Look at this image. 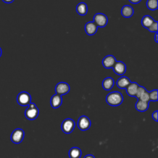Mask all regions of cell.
Masks as SVG:
<instances>
[{"label": "cell", "mask_w": 158, "mask_h": 158, "mask_svg": "<svg viewBox=\"0 0 158 158\" xmlns=\"http://www.w3.org/2000/svg\"><path fill=\"white\" fill-rule=\"evenodd\" d=\"M139 86V85L136 82H131L129 85L125 88L127 94L131 97L135 96Z\"/></svg>", "instance_id": "cell-14"}, {"label": "cell", "mask_w": 158, "mask_h": 158, "mask_svg": "<svg viewBox=\"0 0 158 158\" xmlns=\"http://www.w3.org/2000/svg\"><path fill=\"white\" fill-rule=\"evenodd\" d=\"M114 72L118 75H123L126 72V65L122 61H117L112 67Z\"/></svg>", "instance_id": "cell-10"}, {"label": "cell", "mask_w": 158, "mask_h": 158, "mask_svg": "<svg viewBox=\"0 0 158 158\" xmlns=\"http://www.w3.org/2000/svg\"><path fill=\"white\" fill-rule=\"evenodd\" d=\"M85 30L88 35H93L96 33L98 27L94 22H88L85 25Z\"/></svg>", "instance_id": "cell-11"}, {"label": "cell", "mask_w": 158, "mask_h": 158, "mask_svg": "<svg viewBox=\"0 0 158 158\" xmlns=\"http://www.w3.org/2000/svg\"><path fill=\"white\" fill-rule=\"evenodd\" d=\"M93 22L97 25L98 27H104L108 22L107 16L102 13H97L93 17Z\"/></svg>", "instance_id": "cell-5"}, {"label": "cell", "mask_w": 158, "mask_h": 158, "mask_svg": "<svg viewBox=\"0 0 158 158\" xmlns=\"http://www.w3.org/2000/svg\"><path fill=\"white\" fill-rule=\"evenodd\" d=\"M157 114H158V111H157V110H156L155 112H154L152 114V118H153L155 121H156V122H157V120H158V119H157Z\"/></svg>", "instance_id": "cell-26"}, {"label": "cell", "mask_w": 158, "mask_h": 158, "mask_svg": "<svg viewBox=\"0 0 158 158\" xmlns=\"http://www.w3.org/2000/svg\"><path fill=\"white\" fill-rule=\"evenodd\" d=\"M157 37H158V34H157V33H155V35H154V40H155L156 43H158Z\"/></svg>", "instance_id": "cell-28"}, {"label": "cell", "mask_w": 158, "mask_h": 158, "mask_svg": "<svg viewBox=\"0 0 158 158\" xmlns=\"http://www.w3.org/2000/svg\"><path fill=\"white\" fill-rule=\"evenodd\" d=\"M1 54H2V49H1V48H0V57L1 56Z\"/></svg>", "instance_id": "cell-31"}, {"label": "cell", "mask_w": 158, "mask_h": 158, "mask_svg": "<svg viewBox=\"0 0 158 158\" xmlns=\"http://www.w3.org/2000/svg\"><path fill=\"white\" fill-rule=\"evenodd\" d=\"M134 13V10L133 7L130 5H125L122 7L121 9V14L123 17L130 18Z\"/></svg>", "instance_id": "cell-15"}, {"label": "cell", "mask_w": 158, "mask_h": 158, "mask_svg": "<svg viewBox=\"0 0 158 158\" xmlns=\"http://www.w3.org/2000/svg\"><path fill=\"white\" fill-rule=\"evenodd\" d=\"M70 89L69 85L65 82H59L55 87L56 94L60 96L67 94L69 92Z\"/></svg>", "instance_id": "cell-8"}, {"label": "cell", "mask_w": 158, "mask_h": 158, "mask_svg": "<svg viewBox=\"0 0 158 158\" xmlns=\"http://www.w3.org/2000/svg\"><path fill=\"white\" fill-rule=\"evenodd\" d=\"M123 96L118 91H113L109 93L106 98L107 103L111 106H118L123 102Z\"/></svg>", "instance_id": "cell-1"}, {"label": "cell", "mask_w": 158, "mask_h": 158, "mask_svg": "<svg viewBox=\"0 0 158 158\" xmlns=\"http://www.w3.org/2000/svg\"><path fill=\"white\" fill-rule=\"evenodd\" d=\"M51 105L52 108H58L59 107L62 102V98L60 95H59L57 94H55L52 95V96L51 98Z\"/></svg>", "instance_id": "cell-13"}, {"label": "cell", "mask_w": 158, "mask_h": 158, "mask_svg": "<svg viewBox=\"0 0 158 158\" xmlns=\"http://www.w3.org/2000/svg\"><path fill=\"white\" fill-rule=\"evenodd\" d=\"M131 4H138L141 2V0H128Z\"/></svg>", "instance_id": "cell-27"}, {"label": "cell", "mask_w": 158, "mask_h": 158, "mask_svg": "<svg viewBox=\"0 0 158 158\" xmlns=\"http://www.w3.org/2000/svg\"><path fill=\"white\" fill-rule=\"evenodd\" d=\"M147 91L146 89V88L143 86H139L138 89H137V91H136V94L135 96V97H136L138 99L139 98V97L146 91Z\"/></svg>", "instance_id": "cell-24"}, {"label": "cell", "mask_w": 158, "mask_h": 158, "mask_svg": "<svg viewBox=\"0 0 158 158\" xmlns=\"http://www.w3.org/2000/svg\"><path fill=\"white\" fill-rule=\"evenodd\" d=\"M39 114V109L32 102H30L28 106L27 109L25 111V115L28 120H32L37 118Z\"/></svg>", "instance_id": "cell-2"}, {"label": "cell", "mask_w": 158, "mask_h": 158, "mask_svg": "<svg viewBox=\"0 0 158 158\" xmlns=\"http://www.w3.org/2000/svg\"><path fill=\"white\" fill-rule=\"evenodd\" d=\"M157 89H153L151 91L149 92V100L152 101H157L158 99L157 98Z\"/></svg>", "instance_id": "cell-22"}, {"label": "cell", "mask_w": 158, "mask_h": 158, "mask_svg": "<svg viewBox=\"0 0 158 158\" xmlns=\"http://www.w3.org/2000/svg\"><path fill=\"white\" fill-rule=\"evenodd\" d=\"M138 99H140L143 101H145V102H149L150 100H149V92L146 91Z\"/></svg>", "instance_id": "cell-25"}, {"label": "cell", "mask_w": 158, "mask_h": 158, "mask_svg": "<svg viewBox=\"0 0 158 158\" xmlns=\"http://www.w3.org/2000/svg\"><path fill=\"white\" fill-rule=\"evenodd\" d=\"M130 83H131V81L128 77L125 76H123L120 77L117 80L116 85L117 87L120 89H125Z\"/></svg>", "instance_id": "cell-12"}, {"label": "cell", "mask_w": 158, "mask_h": 158, "mask_svg": "<svg viewBox=\"0 0 158 158\" xmlns=\"http://www.w3.org/2000/svg\"><path fill=\"white\" fill-rule=\"evenodd\" d=\"M157 27L158 23L157 21H155L148 28V30L152 33H157Z\"/></svg>", "instance_id": "cell-23"}, {"label": "cell", "mask_w": 158, "mask_h": 158, "mask_svg": "<svg viewBox=\"0 0 158 158\" xmlns=\"http://www.w3.org/2000/svg\"><path fill=\"white\" fill-rule=\"evenodd\" d=\"M154 22V20L150 15H146L142 18L141 25L143 26V27L148 28Z\"/></svg>", "instance_id": "cell-20"}, {"label": "cell", "mask_w": 158, "mask_h": 158, "mask_svg": "<svg viewBox=\"0 0 158 158\" xmlns=\"http://www.w3.org/2000/svg\"><path fill=\"white\" fill-rule=\"evenodd\" d=\"M147 7L151 10H154L158 8V0H148L146 1Z\"/></svg>", "instance_id": "cell-21"}, {"label": "cell", "mask_w": 158, "mask_h": 158, "mask_svg": "<svg viewBox=\"0 0 158 158\" xmlns=\"http://www.w3.org/2000/svg\"><path fill=\"white\" fill-rule=\"evenodd\" d=\"M135 108L139 112H144L149 108V102L143 101L140 99H138L135 104Z\"/></svg>", "instance_id": "cell-17"}, {"label": "cell", "mask_w": 158, "mask_h": 158, "mask_svg": "<svg viewBox=\"0 0 158 158\" xmlns=\"http://www.w3.org/2000/svg\"><path fill=\"white\" fill-rule=\"evenodd\" d=\"M76 11L80 15H85L88 12V6L86 4L83 2L78 4L76 7Z\"/></svg>", "instance_id": "cell-18"}, {"label": "cell", "mask_w": 158, "mask_h": 158, "mask_svg": "<svg viewBox=\"0 0 158 158\" xmlns=\"http://www.w3.org/2000/svg\"><path fill=\"white\" fill-rule=\"evenodd\" d=\"M114 85V80L112 77H107L104 78L102 83V86L104 89L109 91L112 88Z\"/></svg>", "instance_id": "cell-16"}, {"label": "cell", "mask_w": 158, "mask_h": 158, "mask_svg": "<svg viewBox=\"0 0 158 158\" xmlns=\"http://www.w3.org/2000/svg\"><path fill=\"white\" fill-rule=\"evenodd\" d=\"M24 131L21 128H16L15 129L10 136L11 141L15 144L20 143L24 138Z\"/></svg>", "instance_id": "cell-6"}, {"label": "cell", "mask_w": 158, "mask_h": 158, "mask_svg": "<svg viewBox=\"0 0 158 158\" xmlns=\"http://www.w3.org/2000/svg\"><path fill=\"white\" fill-rule=\"evenodd\" d=\"M31 98L30 94L26 91L20 92L17 97V103L22 106H28L31 102Z\"/></svg>", "instance_id": "cell-4"}, {"label": "cell", "mask_w": 158, "mask_h": 158, "mask_svg": "<svg viewBox=\"0 0 158 158\" xmlns=\"http://www.w3.org/2000/svg\"><path fill=\"white\" fill-rule=\"evenodd\" d=\"M75 127V123L72 118H68L63 120L61 124V129L65 134L71 133Z\"/></svg>", "instance_id": "cell-3"}, {"label": "cell", "mask_w": 158, "mask_h": 158, "mask_svg": "<svg viewBox=\"0 0 158 158\" xmlns=\"http://www.w3.org/2000/svg\"><path fill=\"white\" fill-rule=\"evenodd\" d=\"M91 123L89 118L85 115L81 116L77 122L78 127L80 130L82 131H85L89 129L91 127Z\"/></svg>", "instance_id": "cell-7"}, {"label": "cell", "mask_w": 158, "mask_h": 158, "mask_svg": "<svg viewBox=\"0 0 158 158\" xmlns=\"http://www.w3.org/2000/svg\"><path fill=\"white\" fill-rule=\"evenodd\" d=\"M84 158H95V157L94 156H93L91 154H88Z\"/></svg>", "instance_id": "cell-30"}, {"label": "cell", "mask_w": 158, "mask_h": 158, "mask_svg": "<svg viewBox=\"0 0 158 158\" xmlns=\"http://www.w3.org/2000/svg\"><path fill=\"white\" fill-rule=\"evenodd\" d=\"M4 2L7 3V4H9V3H12L14 0H2Z\"/></svg>", "instance_id": "cell-29"}, {"label": "cell", "mask_w": 158, "mask_h": 158, "mask_svg": "<svg viewBox=\"0 0 158 158\" xmlns=\"http://www.w3.org/2000/svg\"><path fill=\"white\" fill-rule=\"evenodd\" d=\"M117 62L115 57L112 55H107L102 60V64L106 69H110L114 67Z\"/></svg>", "instance_id": "cell-9"}, {"label": "cell", "mask_w": 158, "mask_h": 158, "mask_svg": "<svg viewBox=\"0 0 158 158\" xmlns=\"http://www.w3.org/2000/svg\"><path fill=\"white\" fill-rule=\"evenodd\" d=\"M81 156V149L77 147H73L69 151V156L70 158H80Z\"/></svg>", "instance_id": "cell-19"}]
</instances>
